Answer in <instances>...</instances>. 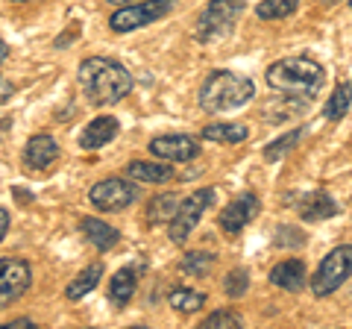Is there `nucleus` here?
<instances>
[{
	"label": "nucleus",
	"mask_w": 352,
	"mask_h": 329,
	"mask_svg": "<svg viewBox=\"0 0 352 329\" xmlns=\"http://www.w3.org/2000/svg\"><path fill=\"white\" fill-rule=\"evenodd\" d=\"M76 80L82 85V94L94 106H115L132 92V76L120 62L106 56H88L80 62Z\"/></svg>",
	"instance_id": "1"
},
{
	"label": "nucleus",
	"mask_w": 352,
	"mask_h": 329,
	"mask_svg": "<svg viewBox=\"0 0 352 329\" xmlns=\"http://www.w3.org/2000/svg\"><path fill=\"white\" fill-rule=\"evenodd\" d=\"M326 83V68L308 56H288L267 68V85L285 97H314Z\"/></svg>",
	"instance_id": "2"
},
{
	"label": "nucleus",
	"mask_w": 352,
	"mask_h": 329,
	"mask_svg": "<svg viewBox=\"0 0 352 329\" xmlns=\"http://www.w3.org/2000/svg\"><path fill=\"white\" fill-rule=\"evenodd\" d=\"M256 97V85L250 76H241L235 71H214L200 85V109L208 115L232 112V109L247 106Z\"/></svg>",
	"instance_id": "3"
},
{
	"label": "nucleus",
	"mask_w": 352,
	"mask_h": 329,
	"mask_svg": "<svg viewBox=\"0 0 352 329\" xmlns=\"http://www.w3.org/2000/svg\"><path fill=\"white\" fill-rule=\"evenodd\" d=\"M241 12H244V0H208L203 12L197 15V30H194L197 39L203 45H214L220 39H229Z\"/></svg>",
	"instance_id": "4"
},
{
	"label": "nucleus",
	"mask_w": 352,
	"mask_h": 329,
	"mask_svg": "<svg viewBox=\"0 0 352 329\" xmlns=\"http://www.w3.org/2000/svg\"><path fill=\"white\" fill-rule=\"evenodd\" d=\"M352 277V244H340L329 250V256L320 262V268L311 277V291L314 297H329L340 285Z\"/></svg>",
	"instance_id": "5"
},
{
	"label": "nucleus",
	"mask_w": 352,
	"mask_h": 329,
	"mask_svg": "<svg viewBox=\"0 0 352 329\" xmlns=\"http://www.w3.org/2000/svg\"><path fill=\"white\" fill-rule=\"evenodd\" d=\"M173 9V0H141V3H129L120 6L118 12L109 18L112 32H129V30H141L153 24V21L164 18Z\"/></svg>",
	"instance_id": "6"
},
{
	"label": "nucleus",
	"mask_w": 352,
	"mask_h": 329,
	"mask_svg": "<svg viewBox=\"0 0 352 329\" xmlns=\"http://www.w3.org/2000/svg\"><path fill=\"white\" fill-rule=\"evenodd\" d=\"M212 203H214L212 189H200V191L185 197V200L179 203V209H176V215H173V221H170V241L173 244H185V241H188L194 226L200 224V217L206 215V209Z\"/></svg>",
	"instance_id": "7"
},
{
	"label": "nucleus",
	"mask_w": 352,
	"mask_h": 329,
	"mask_svg": "<svg viewBox=\"0 0 352 329\" xmlns=\"http://www.w3.org/2000/svg\"><path fill=\"white\" fill-rule=\"evenodd\" d=\"M32 270L24 259H0V309L12 306L30 291Z\"/></svg>",
	"instance_id": "8"
},
{
	"label": "nucleus",
	"mask_w": 352,
	"mask_h": 329,
	"mask_svg": "<svg viewBox=\"0 0 352 329\" xmlns=\"http://www.w3.org/2000/svg\"><path fill=\"white\" fill-rule=\"evenodd\" d=\"M91 203L97 209H106V212H124L135 203L138 197V189L129 185L126 180H118V177H109V180H100L97 185H91Z\"/></svg>",
	"instance_id": "9"
},
{
	"label": "nucleus",
	"mask_w": 352,
	"mask_h": 329,
	"mask_svg": "<svg viewBox=\"0 0 352 329\" xmlns=\"http://www.w3.org/2000/svg\"><path fill=\"white\" fill-rule=\"evenodd\" d=\"M258 209H261V203H258L256 194H241L226 206L223 212H220L217 224H220V229H223L226 235H238L241 229H244L252 217L258 215Z\"/></svg>",
	"instance_id": "10"
},
{
	"label": "nucleus",
	"mask_w": 352,
	"mask_h": 329,
	"mask_svg": "<svg viewBox=\"0 0 352 329\" xmlns=\"http://www.w3.org/2000/svg\"><path fill=\"white\" fill-rule=\"evenodd\" d=\"M150 153L164 162H191L200 156V145L191 136H159L150 141Z\"/></svg>",
	"instance_id": "11"
},
{
	"label": "nucleus",
	"mask_w": 352,
	"mask_h": 329,
	"mask_svg": "<svg viewBox=\"0 0 352 329\" xmlns=\"http://www.w3.org/2000/svg\"><path fill=\"white\" fill-rule=\"evenodd\" d=\"M56 159H59V145H56V138H53V136L36 133V136L27 141V147H24V164H27L30 171H47Z\"/></svg>",
	"instance_id": "12"
},
{
	"label": "nucleus",
	"mask_w": 352,
	"mask_h": 329,
	"mask_svg": "<svg viewBox=\"0 0 352 329\" xmlns=\"http://www.w3.org/2000/svg\"><path fill=\"white\" fill-rule=\"evenodd\" d=\"M118 129H120V124H118L115 115H100V118H94L91 124L82 129L76 141H80L82 150H100V147H106L112 138H118Z\"/></svg>",
	"instance_id": "13"
},
{
	"label": "nucleus",
	"mask_w": 352,
	"mask_h": 329,
	"mask_svg": "<svg viewBox=\"0 0 352 329\" xmlns=\"http://www.w3.org/2000/svg\"><path fill=\"white\" fill-rule=\"evenodd\" d=\"M270 282L276 285V288H282V291H291V294L302 291L305 282H308L302 259H285V262H279V265L270 270Z\"/></svg>",
	"instance_id": "14"
},
{
	"label": "nucleus",
	"mask_w": 352,
	"mask_h": 329,
	"mask_svg": "<svg viewBox=\"0 0 352 329\" xmlns=\"http://www.w3.org/2000/svg\"><path fill=\"white\" fill-rule=\"evenodd\" d=\"M338 212H340V206L326 191L308 194L305 200L300 203V215H302V221H308V224H317V221H326V217H335Z\"/></svg>",
	"instance_id": "15"
},
{
	"label": "nucleus",
	"mask_w": 352,
	"mask_h": 329,
	"mask_svg": "<svg viewBox=\"0 0 352 329\" xmlns=\"http://www.w3.org/2000/svg\"><path fill=\"white\" fill-rule=\"evenodd\" d=\"M80 233L91 241V244L100 250V253H106V250H112L118 241H120V233L115 226H109L103 221H97V217H82L80 221Z\"/></svg>",
	"instance_id": "16"
},
{
	"label": "nucleus",
	"mask_w": 352,
	"mask_h": 329,
	"mask_svg": "<svg viewBox=\"0 0 352 329\" xmlns=\"http://www.w3.org/2000/svg\"><path fill=\"white\" fill-rule=\"evenodd\" d=\"M126 177L135 180V182H168L173 180V168L164 162H129L126 164Z\"/></svg>",
	"instance_id": "17"
},
{
	"label": "nucleus",
	"mask_w": 352,
	"mask_h": 329,
	"mask_svg": "<svg viewBox=\"0 0 352 329\" xmlns=\"http://www.w3.org/2000/svg\"><path fill=\"white\" fill-rule=\"evenodd\" d=\"M138 288V270L135 268H120L112 279H109V297L118 306H126L132 294Z\"/></svg>",
	"instance_id": "18"
},
{
	"label": "nucleus",
	"mask_w": 352,
	"mask_h": 329,
	"mask_svg": "<svg viewBox=\"0 0 352 329\" xmlns=\"http://www.w3.org/2000/svg\"><path fill=\"white\" fill-rule=\"evenodd\" d=\"M100 279H103V265H100V262H94V265H88L85 270H80L71 279V285L65 288V297H68V300H80V297H85V294H91Z\"/></svg>",
	"instance_id": "19"
},
{
	"label": "nucleus",
	"mask_w": 352,
	"mask_h": 329,
	"mask_svg": "<svg viewBox=\"0 0 352 329\" xmlns=\"http://www.w3.org/2000/svg\"><path fill=\"white\" fill-rule=\"evenodd\" d=\"M179 197L176 194H156L147 203V224H170L176 209H179Z\"/></svg>",
	"instance_id": "20"
},
{
	"label": "nucleus",
	"mask_w": 352,
	"mask_h": 329,
	"mask_svg": "<svg viewBox=\"0 0 352 329\" xmlns=\"http://www.w3.org/2000/svg\"><path fill=\"white\" fill-rule=\"evenodd\" d=\"M203 138L220 141V145H241L250 138V129L244 124H208L203 129Z\"/></svg>",
	"instance_id": "21"
},
{
	"label": "nucleus",
	"mask_w": 352,
	"mask_h": 329,
	"mask_svg": "<svg viewBox=\"0 0 352 329\" xmlns=\"http://www.w3.org/2000/svg\"><path fill=\"white\" fill-rule=\"evenodd\" d=\"M349 106H352V80L340 83L338 89L332 92V97H329L326 106H323V115L329 120H340V118L349 112Z\"/></svg>",
	"instance_id": "22"
},
{
	"label": "nucleus",
	"mask_w": 352,
	"mask_h": 329,
	"mask_svg": "<svg viewBox=\"0 0 352 329\" xmlns=\"http://www.w3.org/2000/svg\"><path fill=\"white\" fill-rule=\"evenodd\" d=\"M300 9V0H261L256 6V15L261 21H279V18H288Z\"/></svg>",
	"instance_id": "23"
},
{
	"label": "nucleus",
	"mask_w": 352,
	"mask_h": 329,
	"mask_svg": "<svg viewBox=\"0 0 352 329\" xmlns=\"http://www.w3.org/2000/svg\"><path fill=\"white\" fill-rule=\"evenodd\" d=\"M302 133H305V129L296 127V129H291V133H285L282 138H276L273 145L264 147V159H267V162H282L285 156H288V150H294L296 145H300Z\"/></svg>",
	"instance_id": "24"
},
{
	"label": "nucleus",
	"mask_w": 352,
	"mask_h": 329,
	"mask_svg": "<svg viewBox=\"0 0 352 329\" xmlns=\"http://www.w3.org/2000/svg\"><path fill=\"white\" fill-rule=\"evenodd\" d=\"M203 303H206V294L203 291H191V288H176V291H170V306H173L176 312H182V315L200 312Z\"/></svg>",
	"instance_id": "25"
},
{
	"label": "nucleus",
	"mask_w": 352,
	"mask_h": 329,
	"mask_svg": "<svg viewBox=\"0 0 352 329\" xmlns=\"http://www.w3.org/2000/svg\"><path fill=\"white\" fill-rule=\"evenodd\" d=\"M214 256L212 253H185L182 259V270L188 273V277H208L214 268Z\"/></svg>",
	"instance_id": "26"
},
{
	"label": "nucleus",
	"mask_w": 352,
	"mask_h": 329,
	"mask_svg": "<svg viewBox=\"0 0 352 329\" xmlns=\"http://www.w3.org/2000/svg\"><path fill=\"white\" fill-rule=\"evenodd\" d=\"M247 288H250V273H247V268H235V270L226 273L223 291L229 294V297H244Z\"/></svg>",
	"instance_id": "27"
},
{
	"label": "nucleus",
	"mask_w": 352,
	"mask_h": 329,
	"mask_svg": "<svg viewBox=\"0 0 352 329\" xmlns=\"http://www.w3.org/2000/svg\"><path fill=\"white\" fill-rule=\"evenodd\" d=\"M273 244L282 247V250H291V247H302L305 244V235L300 233L296 226H279V233L273 235Z\"/></svg>",
	"instance_id": "28"
},
{
	"label": "nucleus",
	"mask_w": 352,
	"mask_h": 329,
	"mask_svg": "<svg viewBox=\"0 0 352 329\" xmlns=\"http://www.w3.org/2000/svg\"><path fill=\"white\" fill-rule=\"evenodd\" d=\"M244 321H241V315H235V312H214V315H208L206 321H203V326L206 329H220V326H229V329H235V326H241Z\"/></svg>",
	"instance_id": "29"
},
{
	"label": "nucleus",
	"mask_w": 352,
	"mask_h": 329,
	"mask_svg": "<svg viewBox=\"0 0 352 329\" xmlns=\"http://www.w3.org/2000/svg\"><path fill=\"white\" fill-rule=\"evenodd\" d=\"M12 94H15V85L9 83V80H3V76H0V106L12 100Z\"/></svg>",
	"instance_id": "30"
},
{
	"label": "nucleus",
	"mask_w": 352,
	"mask_h": 329,
	"mask_svg": "<svg viewBox=\"0 0 352 329\" xmlns=\"http://www.w3.org/2000/svg\"><path fill=\"white\" fill-rule=\"evenodd\" d=\"M6 233H9V212L0 209V241L6 238Z\"/></svg>",
	"instance_id": "31"
},
{
	"label": "nucleus",
	"mask_w": 352,
	"mask_h": 329,
	"mask_svg": "<svg viewBox=\"0 0 352 329\" xmlns=\"http://www.w3.org/2000/svg\"><path fill=\"white\" fill-rule=\"evenodd\" d=\"M3 326H9V329H21V326H32V321H27V317H21V321H12V323H3Z\"/></svg>",
	"instance_id": "32"
},
{
	"label": "nucleus",
	"mask_w": 352,
	"mask_h": 329,
	"mask_svg": "<svg viewBox=\"0 0 352 329\" xmlns=\"http://www.w3.org/2000/svg\"><path fill=\"white\" fill-rule=\"evenodd\" d=\"M6 56H9V47H6V41H3V39H0V62H3Z\"/></svg>",
	"instance_id": "33"
},
{
	"label": "nucleus",
	"mask_w": 352,
	"mask_h": 329,
	"mask_svg": "<svg viewBox=\"0 0 352 329\" xmlns=\"http://www.w3.org/2000/svg\"><path fill=\"white\" fill-rule=\"evenodd\" d=\"M106 3H118V6H129V3H141V0H106Z\"/></svg>",
	"instance_id": "34"
},
{
	"label": "nucleus",
	"mask_w": 352,
	"mask_h": 329,
	"mask_svg": "<svg viewBox=\"0 0 352 329\" xmlns=\"http://www.w3.org/2000/svg\"><path fill=\"white\" fill-rule=\"evenodd\" d=\"M323 3H326V6H332V3H338V0H323Z\"/></svg>",
	"instance_id": "35"
},
{
	"label": "nucleus",
	"mask_w": 352,
	"mask_h": 329,
	"mask_svg": "<svg viewBox=\"0 0 352 329\" xmlns=\"http://www.w3.org/2000/svg\"><path fill=\"white\" fill-rule=\"evenodd\" d=\"M18 3H24V0H18Z\"/></svg>",
	"instance_id": "36"
},
{
	"label": "nucleus",
	"mask_w": 352,
	"mask_h": 329,
	"mask_svg": "<svg viewBox=\"0 0 352 329\" xmlns=\"http://www.w3.org/2000/svg\"><path fill=\"white\" fill-rule=\"evenodd\" d=\"M349 6H352V0H349Z\"/></svg>",
	"instance_id": "37"
}]
</instances>
